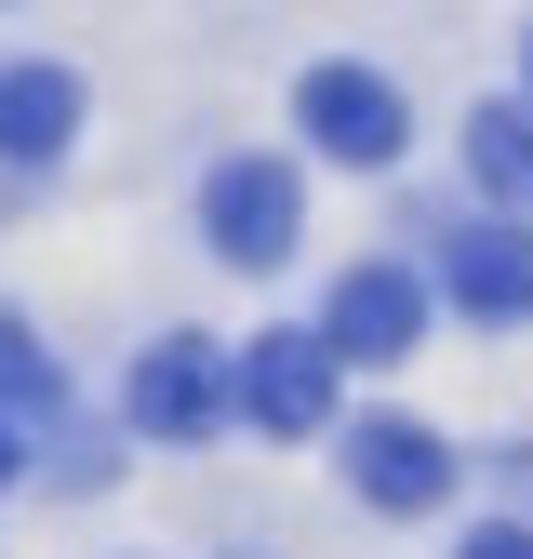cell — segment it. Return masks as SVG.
<instances>
[{"label":"cell","mask_w":533,"mask_h":559,"mask_svg":"<svg viewBox=\"0 0 533 559\" xmlns=\"http://www.w3.org/2000/svg\"><path fill=\"white\" fill-rule=\"evenodd\" d=\"M200 227H214V253H227V266H281V253H294V227H307V187H294L281 160H227L214 187H200Z\"/></svg>","instance_id":"obj_1"},{"label":"cell","mask_w":533,"mask_h":559,"mask_svg":"<svg viewBox=\"0 0 533 559\" xmlns=\"http://www.w3.org/2000/svg\"><path fill=\"white\" fill-rule=\"evenodd\" d=\"M240 413H253L266 440L333 427V333H266V346H240Z\"/></svg>","instance_id":"obj_2"},{"label":"cell","mask_w":533,"mask_h":559,"mask_svg":"<svg viewBox=\"0 0 533 559\" xmlns=\"http://www.w3.org/2000/svg\"><path fill=\"white\" fill-rule=\"evenodd\" d=\"M347 479H360V507L427 520L453 493V453H440V427H414V413H374V427H347Z\"/></svg>","instance_id":"obj_3"},{"label":"cell","mask_w":533,"mask_h":559,"mask_svg":"<svg viewBox=\"0 0 533 559\" xmlns=\"http://www.w3.org/2000/svg\"><path fill=\"white\" fill-rule=\"evenodd\" d=\"M320 333H333V360H414V333H427V280L374 253V266H347V280H333Z\"/></svg>","instance_id":"obj_4"},{"label":"cell","mask_w":533,"mask_h":559,"mask_svg":"<svg viewBox=\"0 0 533 559\" xmlns=\"http://www.w3.org/2000/svg\"><path fill=\"white\" fill-rule=\"evenodd\" d=\"M214 413H227V373H214L200 333H161L147 360H133V427H147V440H200Z\"/></svg>","instance_id":"obj_5"},{"label":"cell","mask_w":533,"mask_h":559,"mask_svg":"<svg viewBox=\"0 0 533 559\" xmlns=\"http://www.w3.org/2000/svg\"><path fill=\"white\" fill-rule=\"evenodd\" d=\"M294 120L320 133L333 160H400V94L374 81V67H307V94H294Z\"/></svg>","instance_id":"obj_6"},{"label":"cell","mask_w":533,"mask_h":559,"mask_svg":"<svg viewBox=\"0 0 533 559\" xmlns=\"http://www.w3.org/2000/svg\"><path fill=\"white\" fill-rule=\"evenodd\" d=\"M440 280H453L466 320H533V240H520V227H466Z\"/></svg>","instance_id":"obj_7"},{"label":"cell","mask_w":533,"mask_h":559,"mask_svg":"<svg viewBox=\"0 0 533 559\" xmlns=\"http://www.w3.org/2000/svg\"><path fill=\"white\" fill-rule=\"evenodd\" d=\"M81 133V81L67 67H0V160H54Z\"/></svg>","instance_id":"obj_8"},{"label":"cell","mask_w":533,"mask_h":559,"mask_svg":"<svg viewBox=\"0 0 533 559\" xmlns=\"http://www.w3.org/2000/svg\"><path fill=\"white\" fill-rule=\"evenodd\" d=\"M466 174L494 200H533V107H481L466 120Z\"/></svg>","instance_id":"obj_9"},{"label":"cell","mask_w":533,"mask_h":559,"mask_svg":"<svg viewBox=\"0 0 533 559\" xmlns=\"http://www.w3.org/2000/svg\"><path fill=\"white\" fill-rule=\"evenodd\" d=\"M0 413H27V427H54V413H67V373L27 346V320H0Z\"/></svg>","instance_id":"obj_10"},{"label":"cell","mask_w":533,"mask_h":559,"mask_svg":"<svg viewBox=\"0 0 533 559\" xmlns=\"http://www.w3.org/2000/svg\"><path fill=\"white\" fill-rule=\"evenodd\" d=\"M466 559H533V533H520V520H494V533H466Z\"/></svg>","instance_id":"obj_11"},{"label":"cell","mask_w":533,"mask_h":559,"mask_svg":"<svg viewBox=\"0 0 533 559\" xmlns=\"http://www.w3.org/2000/svg\"><path fill=\"white\" fill-rule=\"evenodd\" d=\"M0 479H14V413H0Z\"/></svg>","instance_id":"obj_12"}]
</instances>
